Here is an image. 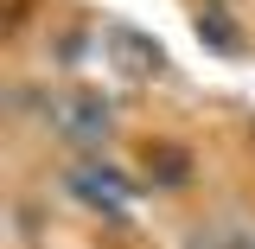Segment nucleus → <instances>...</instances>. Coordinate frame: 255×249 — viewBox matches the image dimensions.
<instances>
[{
	"label": "nucleus",
	"instance_id": "nucleus-4",
	"mask_svg": "<svg viewBox=\"0 0 255 249\" xmlns=\"http://www.w3.org/2000/svg\"><path fill=\"white\" fill-rule=\"evenodd\" d=\"M198 32H204L217 51H236V32H230V19H223V13H198Z\"/></svg>",
	"mask_w": 255,
	"mask_h": 249
},
{
	"label": "nucleus",
	"instance_id": "nucleus-5",
	"mask_svg": "<svg viewBox=\"0 0 255 249\" xmlns=\"http://www.w3.org/2000/svg\"><path fill=\"white\" fill-rule=\"evenodd\" d=\"M243 249H255V230H249V237H243Z\"/></svg>",
	"mask_w": 255,
	"mask_h": 249
},
{
	"label": "nucleus",
	"instance_id": "nucleus-2",
	"mask_svg": "<svg viewBox=\"0 0 255 249\" xmlns=\"http://www.w3.org/2000/svg\"><path fill=\"white\" fill-rule=\"evenodd\" d=\"M64 192L83 205V211H96V218H122L128 205L140 198V186L128 179L115 160H102V154H83L70 173H64Z\"/></svg>",
	"mask_w": 255,
	"mask_h": 249
},
{
	"label": "nucleus",
	"instance_id": "nucleus-1",
	"mask_svg": "<svg viewBox=\"0 0 255 249\" xmlns=\"http://www.w3.org/2000/svg\"><path fill=\"white\" fill-rule=\"evenodd\" d=\"M45 128L77 154H102L115 134V109L96 90H58V96H45Z\"/></svg>",
	"mask_w": 255,
	"mask_h": 249
},
{
	"label": "nucleus",
	"instance_id": "nucleus-3",
	"mask_svg": "<svg viewBox=\"0 0 255 249\" xmlns=\"http://www.w3.org/2000/svg\"><path fill=\"white\" fill-rule=\"evenodd\" d=\"M102 51H109V64H115L122 83H147V77L166 70L159 45H153V38H140L134 26H109V32H102Z\"/></svg>",
	"mask_w": 255,
	"mask_h": 249
}]
</instances>
